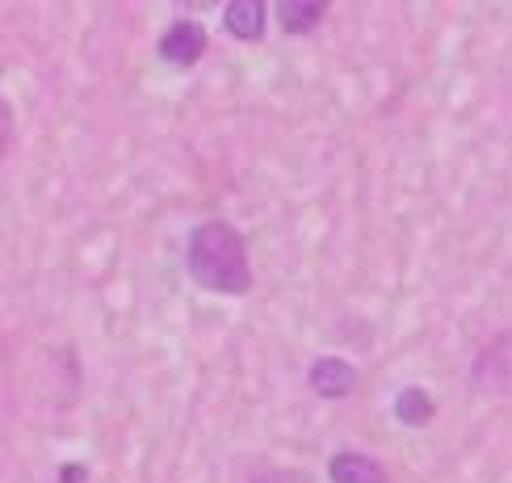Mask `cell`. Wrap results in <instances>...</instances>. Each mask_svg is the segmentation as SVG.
Segmentation results:
<instances>
[{"label": "cell", "instance_id": "9c48e42d", "mask_svg": "<svg viewBox=\"0 0 512 483\" xmlns=\"http://www.w3.org/2000/svg\"><path fill=\"white\" fill-rule=\"evenodd\" d=\"M252 483H294V475L290 471H265V475H256Z\"/></svg>", "mask_w": 512, "mask_h": 483}, {"label": "cell", "instance_id": "5b68a950", "mask_svg": "<svg viewBox=\"0 0 512 483\" xmlns=\"http://www.w3.org/2000/svg\"><path fill=\"white\" fill-rule=\"evenodd\" d=\"M265 21H269V9L261 5V0H236V5L223 9V26L236 34L240 42H252L265 34Z\"/></svg>", "mask_w": 512, "mask_h": 483}, {"label": "cell", "instance_id": "277c9868", "mask_svg": "<svg viewBox=\"0 0 512 483\" xmlns=\"http://www.w3.org/2000/svg\"><path fill=\"white\" fill-rule=\"evenodd\" d=\"M328 479L332 483H387V467L378 458H366V454H332L328 462Z\"/></svg>", "mask_w": 512, "mask_h": 483}, {"label": "cell", "instance_id": "3957f363", "mask_svg": "<svg viewBox=\"0 0 512 483\" xmlns=\"http://www.w3.org/2000/svg\"><path fill=\"white\" fill-rule=\"evenodd\" d=\"M307 378H311V391L319 399H345L357 383V370L345 362V357H315Z\"/></svg>", "mask_w": 512, "mask_h": 483}, {"label": "cell", "instance_id": "52a82bcc", "mask_svg": "<svg viewBox=\"0 0 512 483\" xmlns=\"http://www.w3.org/2000/svg\"><path fill=\"white\" fill-rule=\"evenodd\" d=\"M324 13H328V5H294V0H286V5L277 9V17H282L286 34H307Z\"/></svg>", "mask_w": 512, "mask_h": 483}, {"label": "cell", "instance_id": "7a4b0ae2", "mask_svg": "<svg viewBox=\"0 0 512 483\" xmlns=\"http://www.w3.org/2000/svg\"><path fill=\"white\" fill-rule=\"evenodd\" d=\"M156 51L164 63H173V68H194L206 51V26L202 21H189V17H177L173 26H168L156 42Z\"/></svg>", "mask_w": 512, "mask_h": 483}, {"label": "cell", "instance_id": "8992f818", "mask_svg": "<svg viewBox=\"0 0 512 483\" xmlns=\"http://www.w3.org/2000/svg\"><path fill=\"white\" fill-rule=\"evenodd\" d=\"M395 416H399V425H412V429L429 425L433 420V395L424 387H403L395 395Z\"/></svg>", "mask_w": 512, "mask_h": 483}, {"label": "cell", "instance_id": "ba28073f", "mask_svg": "<svg viewBox=\"0 0 512 483\" xmlns=\"http://www.w3.org/2000/svg\"><path fill=\"white\" fill-rule=\"evenodd\" d=\"M59 483H84V467H80V462H68V467L59 471Z\"/></svg>", "mask_w": 512, "mask_h": 483}, {"label": "cell", "instance_id": "6da1fadb", "mask_svg": "<svg viewBox=\"0 0 512 483\" xmlns=\"http://www.w3.org/2000/svg\"><path fill=\"white\" fill-rule=\"evenodd\" d=\"M185 269L198 286L215 294H244L252 286L244 236L223 219H206L194 227L189 248H185Z\"/></svg>", "mask_w": 512, "mask_h": 483}]
</instances>
